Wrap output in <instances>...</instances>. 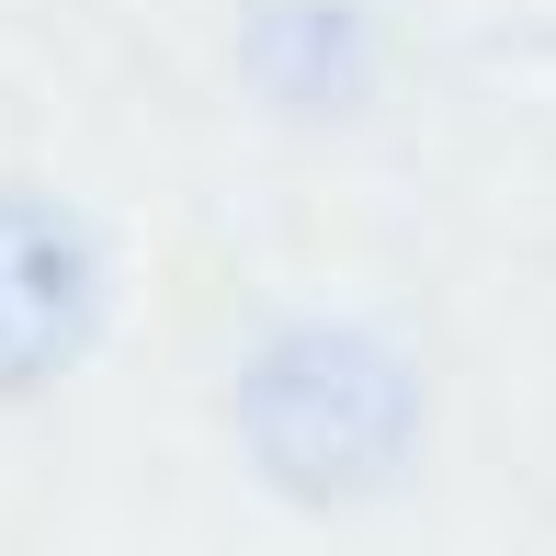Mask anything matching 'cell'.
<instances>
[{
    "mask_svg": "<svg viewBox=\"0 0 556 556\" xmlns=\"http://www.w3.org/2000/svg\"><path fill=\"white\" fill-rule=\"evenodd\" d=\"M103 341V239L58 193L0 182V397H46Z\"/></svg>",
    "mask_w": 556,
    "mask_h": 556,
    "instance_id": "obj_2",
    "label": "cell"
},
{
    "mask_svg": "<svg viewBox=\"0 0 556 556\" xmlns=\"http://www.w3.org/2000/svg\"><path fill=\"white\" fill-rule=\"evenodd\" d=\"M250 80L285 114H341L375 91V35L352 0H262L250 23Z\"/></svg>",
    "mask_w": 556,
    "mask_h": 556,
    "instance_id": "obj_3",
    "label": "cell"
},
{
    "mask_svg": "<svg viewBox=\"0 0 556 556\" xmlns=\"http://www.w3.org/2000/svg\"><path fill=\"white\" fill-rule=\"evenodd\" d=\"M239 454L262 489L352 511V500L397 489L420 454V375L397 341L352 330V318H295L239 364Z\"/></svg>",
    "mask_w": 556,
    "mask_h": 556,
    "instance_id": "obj_1",
    "label": "cell"
}]
</instances>
